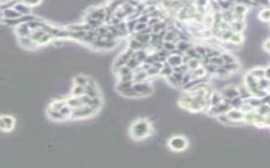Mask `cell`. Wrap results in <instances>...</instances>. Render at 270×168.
<instances>
[{
    "instance_id": "8",
    "label": "cell",
    "mask_w": 270,
    "mask_h": 168,
    "mask_svg": "<svg viewBox=\"0 0 270 168\" xmlns=\"http://www.w3.org/2000/svg\"><path fill=\"white\" fill-rule=\"evenodd\" d=\"M41 0H24V3L26 4V5H36L38 3H40Z\"/></svg>"
},
{
    "instance_id": "1",
    "label": "cell",
    "mask_w": 270,
    "mask_h": 168,
    "mask_svg": "<svg viewBox=\"0 0 270 168\" xmlns=\"http://www.w3.org/2000/svg\"><path fill=\"white\" fill-rule=\"evenodd\" d=\"M171 146L176 150H183L186 147V141L181 137H176L171 141Z\"/></svg>"
},
{
    "instance_id": "3",
    "label": "cell",
    "mask_w": 270,
    "mask_h": 168,
    "mask_svg": "<svg viewBox=\"0 0 270 168\" xmlns=\"http://www.w3.org/2000/svg\"><path fill=\"white\" fill-rule=\"evenodd\" d=\"M15 9L21 14H29V13H30V8L25 4L17 3L15 5Z\"/></svg>"
},
{
    "instance_id": "4",
    "label": "cell",
    "mask_w": 270,
    "mask_h": 168,
    "mask_svg": "<svg viewBox=\"0 0 270 168\" xmlns=\"http://www.w3.org/2000/svg\"><path fill=\"white\" fill-rule=\"evenodd\" d=\"M251 75L255 78H263L265 76V70L262 69V68H257V69H253L252 72H251Z\"/></svg>"
},
{
    "instance_id": "7",
    "label": "cell",
    "mask_w": 270,
    "mask_h": 168,
    "mask_svg": "<svg viewBox=\"0 0 270 168\" xmlns=\"http://www.w3.org/2000/svg\"><path fill=\"white\" fill-rule=\"evenodd\" d=\"M230 40H231V41H232L233 43H235V44H240V43L242 42L243 38H242V35H241V34L236 33L235 34V35H231Z\"/></svg>"
},
{
    "instance_id": "2",
    "label": "cell",
    "mask_w": 270,
    "mask_h": 168,
    "mask_svg": "<svg viewBox=\"0 0 270 168\" xmlns=\"http://www.w3.org/2000/svg\"><path fill=\"white\" fill-rule=\"evenodd\" d=\"M3 13H4L3 15L8 18H17L21 16V14H19L18 11H16L15 9H6Z\"/></svg>"
},
{
    "instance_id": "6",
    "label": "cell",
    "mask_w": 270,
    "mask_h": 168,
    "mask_svg": "<svg viewBox=\"0 0 270 168\" xmlns=\"http://www.w3.org/2000/svg\"><path fill=\"white\" fill-rule=\"evenodd\" d=\"M247 10V8L243 5V4H239L236 5L235 8V14H245Z\"/></svg>"
},
{
    "instance_id": "5",
    "label": "cell",
    "mask_w": 270,
    "mask_h": 168,
    "mask_svg": "<svg viewBox=\"0 0 270 168\" xmlns=\"http://www.w3.org/2000/svg\"><path fill=\"white\" fill-rule=\"evenodd\" d=\"M259 18L264 21H269L270 20V9H264L260 13Z\"/></svg>"
}]
</instances>
